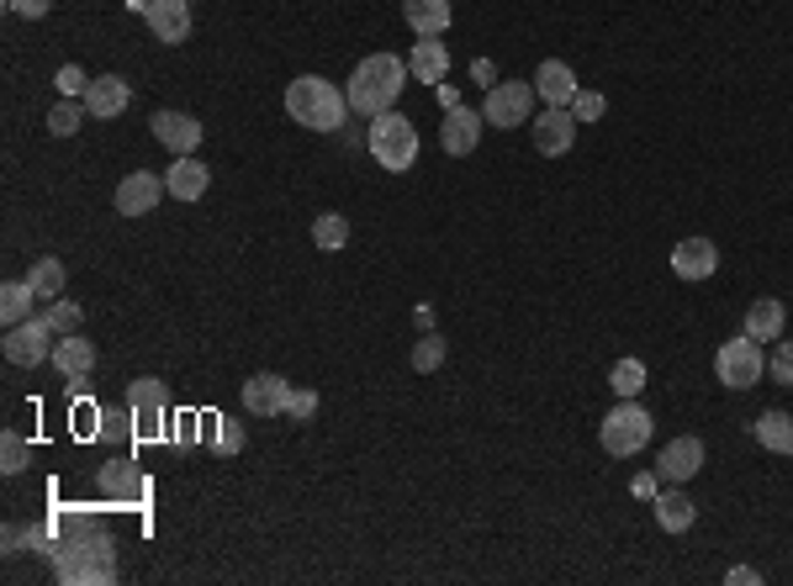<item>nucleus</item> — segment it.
I'll return each mask as SVG.
<instances>
[{"label":"nucleus","mask_w":793,"mask_h":586,"mask_svg":"<svg viewBox=\"0 0 793 586\" xmlns=\"http://www.w3.org/2000/svg\"><path fill=\"white\" fill-rule=\"evenodd\" d=\"M751 434H757V444L772 449V455H793V417L783 407H767L762 417L751 423Z\"/></svg>","instance_id":"bb28decb"},{"label":"nucleus","mask_w":793,"mask_h":586,"mask_svg":"<svg viewBox=\"0 0 793 586\" xmlns=\"http://www.w3.org/2000/svg\"><path fill=\"white\" fill-rule=\"evenodd\" d=\"M286 417H291V423H307V417H312V412H318V391H312V386H291V391H286Z\"/></svg>","instance_id":"4c0bfd02"},{"label":"nucleus","mask_w":793,"mask_h":586,"mask_svg":"<svg viewBox=\"0 0 793 586\" xmlns=\"http://www.w3.org/2000/svg\"><path fill=\"white\" fill-rule=\"evenodd\" d=\"M64 280H69V275H64V264L59 260H37L27 269V286L37 296H48V301H54V296H64Z\"/></svg>","instance_id":"7c9ffc66"},{"label":"nucleus","mask_w":793,"mask_h":586,"mask_svg":"<svg viewBox=\"0 0 793 586\" xmlns=\"http://www.w3.org/2000/svg\"><path fill=\"white\" fill-rule=\"evenodd\" d=\"M74 528L69 544H54L59 555V582H117V550H112V533L95 524V518H64Z\"/></svg>","instance_id":"f257e3e1"},{"label":"nucleus","mask_w":793,"mask_h":586,"mask_svg":"<svg viewBox=\"0 0 793 586\" xmlns=\"http://www.w3.org/2000/svg\"><path fill=\"white\" fill-rule=\"evenodd\" d=\"M43 318H48V323H54V333L64 338V333H80V323H85V307H80V301H69V296H54Z\"/></svg>","instance_id":"2f4dec72"},{"label":"nucleus","mask_w":793,"mask_h":586,"mask_svg":"<svg viewBox=\"0 0 793 586\" xmlns=\"http://www.w3.org/2000/svg\"><path fill=\"white\" fill-rule=\"evenodd\" d=\"M5 11H11V16H27V22H37V16H48V11H54V0H5Z\"/></svg>","instance_id":"79ce46f5"},{"label":"nucleus","mask_w":793,"mask_h":586,"mask_svg":"<svg viewBox=\"0 0 793 586\" xmlns=\"http://www.w3.org/2000/svg\"><path fill=\"white\" fill-rule=\"evenodd\" d=\"M143 22L159 43H185L191 37V0H149Z\"/></svg>","instance_id":"f3484780"},{"label":"nucleus","mask_w":793,"mask_h":586,"mask_svg":"<svg viewBox=\"0 0 793 586\" xmlns=\"http://www.w3.org/2000/svg\"><path fill=\"white\" fill-rule=\"evenodd\" d=\"M609 386H613V397H641L645 391V365L641 359H619L609 370Z\"/></svg>","instance_id":"72a5a7b5"},{"label":"nucleus","mask_w":793,"mask_h":586,"mask_svg":"<svg viewBox=\"0 0 793 586\" xmlns=\"http://www.w3.org/2000/svg\"><path fill=\"white\" fill-rule=\"evenodd\" d=\"M54 85H59V95H74V101H85V90H91V74H85L80 64H64L59 74H54Z\"/></svg>","instance_id":"ea45409f"},{"label":"nucleus","mask_w":793,"mask_h":586,"mask_svg":"<svg viewBox=\"0 0 793 586\" xmlns=\"http://www.w3.org/2000/svg\"><path fill=\"white\" fill-rule=\"evenodd\" d=\"M127 407H133V423H138V434L153 439L159 434V423H164V407H170V397H164V381L159 376H143V381L127 386Z\"/></svg>","instance_id":"9d476101"},{"label":"nucleus","mask_w":793,"mask_h":586,"mask_svg":"<svg viewBox=\"0 0 793 586\" xmlns=\"http://www.w3.org/2000/svg\"><path fill=\"white\" fill-rule=\"evenodd\" d=\"M535 90H540V101L545 106H572V95H577V74H572V64L561 59H545L540 64V74H535Z\"/></svg>","instance_id":"4be33fe9"},{"label":"nucleus","mask_w":793,"mask_h":586,"mask_svg":"<svg viewBox=\"0 0 793 586\" xmlns=\"http://www.w3.org/2000/svg\"><path fill=\"white\" fill-rule=\"evenodd\" d=\"M95 481H101V492H106V497H117V502H143V497H149V481L127 466V460L101 466V475H95Z\"/></svg>","instance_id":"393cba45"},{"label":"nucleus","mask_w":793,"mask_h":586,"mask_svg":"<svg viewBox=\"0 0 793 586\" xmlns=\"http://www.w3.org/2000/svg\"><path fill=\"white\" fill-rule=\"evenodd\" d=\"M286 391H291L286 376L260 370V376H249L244 381V412H254V417H275V412L286 407Z\"/></svg>","instance_id":"a211bd4d"},{"label":"nucleus","mask_w":793,"mask_h":586,"mask_svg":"<svg viewBox=\"0 0 793 586\" xmlns=\"http://www.w3.org/2000/svg\"><path fill=\"white\" fill-rule=\"evenodd\" d=\"M85 117H91V112H85V101H74V95H64L59 106L48 112V133H54V138H74V133L85 127Z\"/></svg>","instance_id":"c756f323"},{"label":"nucleus","mask_w":793,"mask_h":586,"mask_svg":"<svg viewBox=\"0 0 793 586\" xmlns=\"http://www.w3.org/2000/svg\"><path fill=\"white\" fill-rule=\"evenodd\" d=\"M54 344H59V333H54V323H48L43 312H37V318H27V323L5 328V338H0L5 359H11V365H22V370L43 365V359H54Z\"/></svg>","instance_id":"0eeeda50"},{"label":"nucleus","mask_w":793,"mask_h":586,"mask_svg":"<svg viewBox=\"0 0 793 586\" xmlns=\"http://www.w3.org/2000/svg\"><path fill=\"white\" fill-rule=\"evenodd\" d=\"M714 376H720V386H731V391H751V386L767 376L762 344H757L751 333H740V338H725V344L714 349Z\"/></svg>","instance_id":"423d86ee"},{"label":"nucleus","mask_w":793,"mask_h":586,"mask_svg":"<svg viewBox=\"0 0 793 586\" xmlns=\"http://www.w3.org/2000/svg\"><path fill=\"white\" fill-rule=\"evenodd\" d=\"M577 127L582 122L572 117V106H545L529 133H535V148H540L545 159H561V153H572V143H577Z\"/></svg>","instance_id":"1a4fd4ad"},{"label":"nucleus","mask_w":793,"mask_h":586,"mask_svg":"<svg viewBox=\"0 0 793 586\" xmlns=\"http://www.w3.org/2000/svg\"><path fill=\"white\" fill-rule=\"evenodd\" d=\"M27 466H32V444L5 428V434H0V470H5V475H22Z\"/></svg>","instance_id":"473e14b6"},{"label":"nucleus","mask_w":793,"mask_h":586,"mask_svg":"<svg viewBox=\"0 0 793 586\" xmlns=\"http://www.w3.org/2000/svg\"><path fill=\"white\" fill-rule=\"evenodd\" d=\"M439 365H445V338H439V333H424V338L413 344V370L428 376V370H439Z\"/></svg>","instance_id":"f704fd0d"},{"label":"nucleus","mask_w":793,"mask_h":586,"mask_svg":"<svg viewBox=\"0 0 793 586\" xmlns=\"http://www.w3.org/2000/svg\"><path fill=\"white\" fill-rule=\"evenodd\" d=\"M54 370H59L64 381H85L95 370V344L80 338V333H64L59 344H54Z\"/></svg>","instance_id":"aec40b11"},{"label":"nucleus","mask_w":793,"mask_h":586,"mask_svg":"<svg viewBox=\"0 0 793 586\" xmlns=\"http://www.w3.org/2000/svg\"><path fill=\"white\" fill-rule=\"evenodd\" d=\"M604 112H609V101H604V90H587V85H582L577 95H572V117H577V122H598V117H604Z\"/></svg>","instance_id":"58836bf2"},{"label":"nucleus","mask_w":793,"mask_h":586,"mask_svg":"<svg viewBox=\"0 0 793 586\" xmlns=\"http://www.w3.org/2000/svg\"><path fill=\"white\" fill-rule=\"evenodd\" d=\"M651 412L635 402V397H619V407L604 412V423H598V439L609 449L613 460H630V455H641L645 444H651Z\"/></svg>","instance_id":"39448f33"},{"label":"nucleus","mask_w":793,"mask_h":586,"mask_svg":"<svg viewBox=\"0 0 793 586\" xmlns=\"http://www.w3.org/2000/svg\"><path fill=\"white\" fill-rule=\"evenodd\" d=\"M767 376L778 386H793V338H778L772 354H767Z\"/></svg>","instance_id":"e433bc0d"},{"label":"nucleus","mask_w":793,"mask_h":586,"mask_svg":"<svg viewBox=\"0 0 793 586\" xmlns=\"http://www.w3.org/2000/svg\"><path fill=\"white\" fill-rule=\"evenodd\" d=\"M207 185H212V170H207L196 153H181V159L164 170V191H170L175 202H202Z\"/></svg>","instance_id":"dca6fc26"},{"label":"nucleus","mask_w":793,"mask_h":586,"mask_svg":"<svg viewBox=\"0 0 793 586\" xmlns=\"http://www.w3.org/2000/svg\"><path fill=\"white\" fill-rule=\"evenodd\" d=\"M783 323H789V307H783L778 296L751 301V312H746V333H751L757 344H778V338H783Z\"/></svg>","instance_id":"b1692460"},{"label":"nucleus","mask_w":793,"mask_h":586,"mask_svg":"<svg viewBox=\"0 0 793 586\" xmlns=\"http://www.w3.org/2000/svg\"><path fill=\"white\" fill-rule=\"evenodd\" d=\"M286 117L297 127H312V133H334L349 117V95L338 85H329L323 74H297L286 85Z\"/></svg>","instance_id":"7ed1b4c3"},{"label":"nucleus","mask_w":793,"mask_h":586,"mask_svg":"<svg viewBox=\"0 0 793 586\" xmlns=\"http://www.w3.org/2000/svg\"><path fill=\"white\" fill-rule=\"evenodd\" d=\"M529 112H535V80H497L487 90V106H482L487 127H497V133L503 127H524Z\"/></svg>","instance_id":"6e6552de"},{"label":"nucleus","mask_w":793,"mask_h":586,"mask_svg":"<svg viewBox=\"0 0 793 586\" xmlns=\"http://www.w3.org/2000/svg\"><path fill=\"white\" fill-rule=\"evenodd\" d=\"M402 16H407V27L418 37H439L456 11H450V0H402Z\"/></svg>","instance_id":"a878e982"},{"label":"nucleus","mask_w":793,"mask_h":586,"mask_svg":"<svg viewBox=\"0 0 793 586\" xmlns=\"http://www.w3.org/2000/svg\"><path fill=\"white\" fill-rule=\"evenodd\" d=\"M159 196H170V191H164V180L149 175V170H133V175L117 180V211H123V217H149V211H159Z\"/></svg>","instance_id":"9b49d317"},{"label":"nucleus","mask_w":793,"mask_h":586,"mask_svg":"<svg viewBox=\"0 0 793 586\" xmlns=\"http://www.w3.org/2000/svg\"><path fill=\"white\" fill-rule=\"evenodd\" d=\"M32 286H27V275H22V280H5V286H0V323L5 328H16V323H27V318H37V312H32Z\"/></svg>","instance_id":"cd10ccee"},{"label":"nucleus","mask_w":793,"mask_h":586,"mask_svg":"<svg viewBox=\"0 0 793 586\" xmlns=\"http://www.w3.org/2000/svg\"><path fill=\"white\" fill-rule=\"evenodd\" d=\"M217 449H222V455H239V449H244V423L217 417Z\"/></svg>","instance_id":"a19ab883"},{"label":"nucleus","mask_w":793,"mask_h":586,"mask_svg":"<svg viewBox=\"0 0 793 586\" xmlns=\"http://www.w3.org/2000/svg\"><path fill=\"white\" fill-rule=\"evenodd\" d=\"M482 127H487L482 112H471V106H450V112H445V127H439V148L456 153V159H466L471 148L482 143Z\"/></svg>","instance_id":"4468645a"},{"label":"nucleus","mask_w":793,"mask_h":586,"mask_svg":"<svg viewBox=\"0 0 793 586\" xmlns=\"http://www.w3.org/2000/svg\"><path fill=\"white\" fill-rule=\"evenodd\" d=\"M651 507H656V524L667 528V533H688V528L699 524V502L688 497L682 486H667V492H656V497H651Z\"/></svg>","instance_id":"6ab92c4d"},{"label":"nucleus","mask_w":793,"mask_h":586,"mask_svg":"<svg viewBox=\"0 0 793 586\" xmlns=\"http://www.w3.org/2000/svg\"><path fill=\"white\" fill-rule=\"evenodd\" d=\"M370 159L381 164V170H392V175H407L413 164H418V127L402 117V112H381V117H370Z\"/></svg>","instance_id":"20e7f679"},{"label":"nucleus","mask_w":793,"mask_h":586,"mask_svg":"<svg viewBox=\"0 0 793 586\" xmlns=\"http://www.w3.org/2000/svg\"><path fill=\"white\" fill-rule=\"evenodd\" d=\"M312 243H318L323 254H338V249L349 243V217H344V211H318V222H312Z\"/></svg>","instance_id":"c85d7f7f"},{"label":"nucleus","mask_w":793,"mask_h":586,"mask_svg":"<svg viewBox=\"0 0 793 586\" xmlns=\"http://www.w3.org/2000/svg\"><path fill=\"white\" fill-rule=\"evenodd\" d=\"M22 550H54L48 528H5V555H22Z\"/></svg>","instance_id":"c9c22d12"},{"label":"nucleus","mask_w":793,"mask_h":586,"mask_svg":"<svg viewBox=\"0 0 793 586\" xmlns=\"http://www.w3.org/2000/svg\"><path fill=\"white\" fill-rule=\"evenodd\" d=\"M703 470V439L693 434H682V439H671L662 449V460H656V475L667 481V486H682V481H693Z\"/></svg>","instance_id":"f8f14e48"},{"label":"nucleus","mask_w":793,"mask_h":586,"mask_svg":"<svg viewBox=\"0 0 793 586\" xmlns=\"http://www.w3.org/2000/svg\"><path fill=\"white\" fill-rule=\"evenodd\" d=\"M127 101H133V85L117 80V74H101V80H91V90H85V112H91V117H123Z\"/></svg>","instance_id":"412c9836"},{"label":"nucleus","mask_w":793,"mask_h":586,"mask_svg":"<svg viewBox=\"0 0 793 586\" xmlns=\"http://www.w3.org/2000/svg\"><path fill=\"white\" fill-rule=\"evenodd\" d=\"M725 582L731 586H757L762 582V571H757V565H735V571H725Z\"/></svg>","instance_id":"37998d69"},{"label":"nucleus","mask_w":793,"mask_h":586,"mask_svg":"<svg viewBox=\"0 0 793 586\" xmlns=\"http://www.w3.org/2000/svg\"><path fill=\"white\" fill-rule=\"evenodd\" d=\"M656 481H662L656 470H651V475H635V497H656Z\"/></svg>","instance_id":"c03bdc74"},{"label":"nucleus","mask_w":793,"mask_h":586,"mask_svg":"<svg viewBox=\"0 0 793 586\" xmlns=\"http://www.w3.org/2000/svg\"><path fill=\"white\" fill-rule=\"evenodd\" d=\"M720 269V249L709 243V238H682L677 249H671V275L677 280H709Z\"/></svg>","instance_id":"2eb2a0df"},{"label":"nucleus","mask_w":793,"mask_h":586,"mask_svg":"<svg viewBox=\"0 0 793 586\" xmlns=\"http://www.w3.org/2000/svg\"><path fill=\"white\" fill-rule=\"evenodd\" d=\"M407 74H413V80H424V85H439V80L450 74V48H445L439 37L413 43V54H407Z\"/></svg>","instance_id":"5701e85b"},{"label":"nucleus","mask_w":793,"mask_h":586,"mask_svg":"<svg viewBox=\"0 0 793 586\" xmlns=\"http://www.w3.org/2000/svg\"><path fill=\"white\" fill-rule=\"evenodd\" d=\"M149 127H153V138L170 148L175 159H181V153H196V148H202V133H207L191 112H153Z\"/></svg>","instance_id":"ddd939ff"},{"label":"nucleus","mask_w":793,"mask_h":586,"mask_svg":"<svg viewBox=\"0 0 793 586\" xmlns=\"http://www.w3.org/2000/svg\"><path fill=\"white\" fill-rule=\"evenodd\" d=\"M402 90H407V59H396V54H370V59H360L355 74L344 80L349 112H360V117L396 112V95H402Z\"/></svg>","instance_id":"f03ea898"}]
</instances>
